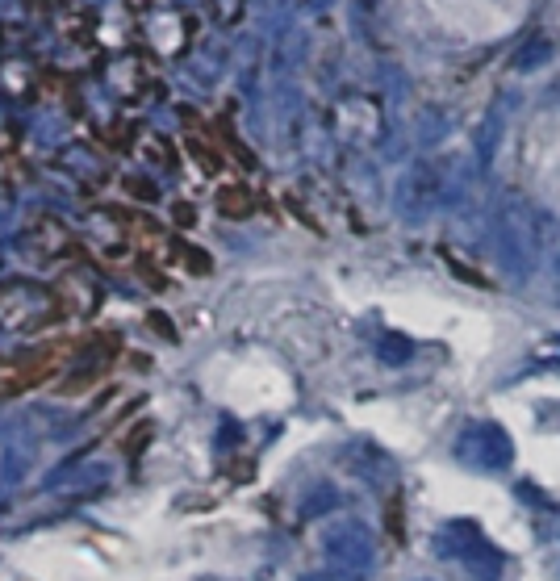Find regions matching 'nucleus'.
Returning a JSON list of instances; mask_svg holds the SVG:
<instances>
[{
  "mask_svg": "<svg viewBox=\"0 0 560 581\" xmlns=\"http://www.w3.org/2000/svg\"><path fill=\"white\" fill-rule=\"evenodd\" d=\"M72 356L76 352L67 343H46L30 356H17L5 373H0V393H30V389H38L46 381L63 377V368H67Z\"/></svg>",
  "mask_w": 560,
  "mask_h": 581,
  "instance_id": "f257e3e1",
  "label": "nucleus"
},
{
  "mask_svg": "<svg viewBox=\"0 0 560 581\" xmlns=\"http://www.w3.org/2000/svg\"><path fill=\"white\" fill-rule=\"evenodd\" d=\"M151 435H155V427L147 423V418H138V423L118 439V448H122L126 456H138V452H143V448L151 444Z\"/></svg>",
  "mask_w": 560,
  "mask_h": 581,
  "instance_id": "f03ea898",
  "label": "nucleus"
}]
</instances>
